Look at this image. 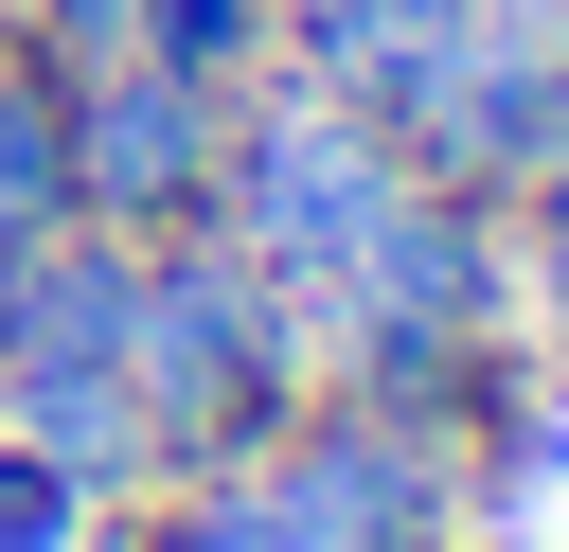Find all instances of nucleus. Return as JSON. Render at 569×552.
<instances>
[{"label": "nucleus", "instance_id": "1", "mask_svg": "<svg viewBox=\"0 0 569 552\" xmlns=\"http://www.w3.org/2000/svg\"><path fill=\"white\" fill-rule=\"evenodd\" d=\"M124 392L160 427V481L178 463H249L302 392H320V321L231 249V231H160L142 285H124Z\"/></svg>", "mask_w": 569, "mask_h": 552}, {"label": "nucleus", "instance_id": "2", "mask_svg": "<svg viewBox=\"0 0 569 552\" xmlns=\"http://www.w3.org/2000/svg\"><path fill=\"white\" fill-rule=\"evenodd\" d=\"M409 196V142L373 125V107H338V89H302V71H249L231 89V160H213V231L284 285V303H320L356 249H373V214Z\"/></svg>", "mask_w": 569, "mask_h": 552}, {"label": "nucleus", "instance_id": "3", "mask_svg": "<svg viewBox=\"0 0 569 552\" xmlns=\"http://www.w3.org/2000/svg\"><path fill=\"white\" fill-rule=\"evenodd\" d=\"M249 463H267V499H284L320 552H409V534L462 516V427H445V410H391V392H338V374H320Z\"/></svg>", "mask_w": 569, "mask_h": 552}, {"label": "nucleus", "instance_id": "4", "mask_svg": "<svg viewBox=\"0 0 569 552\" xmlns=\"http://www.w3.org/2000/svg\"><path fill=\"white\" fill-rule=\"evenodd\" d=\"M71 107V231H213V160H231V89L160 71V53H107V71H53Z\"/></svg>", "mask_w": 569, "mask_h": 552}, {"label": "nucleus", "instance_id": "5", "mask_svg": "<svg viewBox=\"0 0 569 552\" xmlns=\"http://www.w3.org/2000/svg\"><path fill=\"white\" fill-rule=\"evenodd\" d=\"M267 18H284V53H267V71H302V89H338V107H373V125L409 142L480 0H267Z\"/></svg>", "mask_w": 569, "mask_h": 552}, {"label": "nucleus", "instance_id": "6", "mask_svg": "<svg viewBox=\"0 0 569 552\" xmlns=\"http://www.w3.org/2000/svg\"><path fill=\"white\" fill-rule=\"evenodd\" d=\"M0 427H18V445H53L89 499H142V481H160V427H142L124 356H18V374H0Z\"/></svg>", "mask_w": 569, "mask_h": 552}, {"label": "nucleus", "instance_id": "7", "mask_svg": "<svg viewBox=\"0 0 569 552\" xmlns=\"http://www.w3.org/2000/svg\"><path fill=\"white\" fill-rule=\"evenodd\" d=\"M36 231H71V107H53V71L0 36V249H36Z\"/></svg>", "mask_w": 569, "mask_h": 552}, {"label": "nucleus", "instance_id": "8", "mask_svg": "<svg viewBox=\"0 0 569 552\" xmlns=\"http://www.w3.org/2000/svg\"><path fill=\"white\" fill-rule=\"evenodd\" d=\"M142 53L196 71V89H249V71L284 53V18H267V0H142Z\"/></svg>", "mask_w": 569, "mask_h": 552}, {"label": "nucleus", "instance_id": "9", "mask_svg": "<svg viewBox=\"0 0 569 552\" xmlns=\"http://www.w3.org/2000/svg\"><path fill=\"white\" fill-rule=\"evenodd\" d=\"M0 552H107V499L53 445H18V427H0Z\"/></svg>", "mask_w": 569, "mask_h": 552}, {"label": "nucleus", "instance_id": "10", "mask_svg": "<svg viewBox=\"0 0 569 552\" xmlns=\"http://www.w3.org/2000/svg\"><path fill=\"white\" fill-rule=\"evenodd\" d=\"M516 321H533V356H569V178L516 196Z\"/></svg>", "mask_w": 569, "mask_h": 552}, {"label": "nucleus", "instance_id": "11", "mask_svg": "<svg viewBox=\"0 0 569 552\" xmlns=\"http://www.w3.org/2000/svg\"><path fill=\"white\" fill-rule=\"evenodd\" d=\"M0 36H18L36 71H107V53H142V0H18Z\"/></svg>", "mask_w": 569, "mask_h": 552}, {"label": "nucleus", "instance_id": "12", "mask_svg": "<svg viewBox=\"0 0 569 552\" xmlns=\"http://www.w3.org/2000/svg\"><path fill=\"white\" fill-rule=\"evenodd\" d=\"M0 18H18V0H0Z\"/></svg>", "mask_w": 569, "mask_h": 552}]
</instances>
